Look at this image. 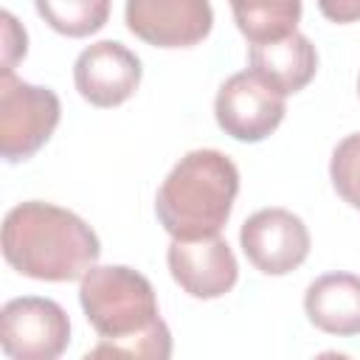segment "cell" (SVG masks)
<instances>
[{"instance_id": "8992f818", "label": "cell", "mask_w": 360, "mask_h": 360, "mask_svg": "<svg viewBox=\"0 0 360 360\" xmlns=\"http://www.w3.org/2000/svg\"><path fill=\"white\" fill-rule=\"evenodd\" d=\"M287 112L284 96L264 84L253 70L233 73L214 98V115L225 135L242 143H259L281 124Z\"/></svg>"}, {"instance_id": "ba28073f", "label": "cell", "mask_w": 360, "mask_h": 360, "mask_svg": "<svg viewBox=\"0 0 360 360\" xmlns=\"http://www.w3.org/2000/svg\"><path fill=\"white\" fill-rule=\"evenodd\" d=\"M127 28L155 48H191L211 34L208 0H127Z\"/></svg>"}, {"instance_id": "5b68a950", "label": "cell", "mask_w": 360, "mask_h": 360, "mask_svg": "<svg viewBox=\"0 0 360 360\" xmlns=\"http://www.w3.org/2000/svg\"><path fill=\"white\" fill-rule=\"evenodd\" d=\"M70 343V318L53 298L22 295L0 309V346L11 360H56Z\"/></svg>"}, {"instance_id": "8fae6325", "label": "cell", "mask_w": 360, "mask_h": 360, "mask_svg": "<svg viewBox=\"0 0 360 360\" xmlns=\"http://www.w3.org/2000/svg\"><path fill=\"white\" fill-rule=\"evenodd\" d=\"M248 62H250V70L281 96H292L304 90L318 73V51L298 31L281 39L250 42Z\"/></svg>"}, {"instance_id": "7c38bea8", "label": "cell", "mask_w": 360, "mask_h": 360, "mask_svg": "<svg viewBox=\"0 0 360 360\" xmlns=\"http://www.w3.org/2000/svg\"><path fill=\"white\" fill-rule=\"evenodd\" d=\"M304 312L326 335H360V276L323 273L304 292Z\"/></svg>"}, {"instance_id": "7a4b0ae2", "label": "cell", "mask_w": 360, "mask_h": 360, "mask_svg": "<svg viewBox=\"0 0 360 360\" xmlns=\"http://www.w3.org/2000/svg\"><path fill=\"white\" fill-rule=\"evenodd\" d=\"M6 262L37 281H76L101 256L96 231L73 211L28 200L3 219Z\"/></svg>"}, {"instance_id": "e0dca14e", "label": "cell", "mask_w": 360, "mask_h": 360, "mask_svg": "<svg viewBox=\"0 0 360 360\" xmlns=\"http://www.w3.org/2000/svg\"><path fill=\"white\" fill-rule=\"evenodd\" d=\"M318 8L329 22H360V0H318Z\"/></svg>"}, {"instance_id": "6da1fadb", "label": "cell", "mask_w": 360, "mask_h": 360, "mask_svg": "<svg viewBox=\"0 0 360 360\" xmlns=\"http://www.w3.org/2000/svg\"><path fill=\"white\" fill-rule=\"evenodd\" d=\"M82 309L101 338L87 357H143L166 360L172 332L160 318L152 281L127 264H93L79 284Z\"/></svg>"}, {"instance_id": "30bf717a", "label": "cell", "mask_w": 360, "mask_h": 360, "mask_svg": "<svg viewBox=\"0 0 360 360\" xmlns=\"http://www.w3.org/2000/svg\"><path fill=\"white\" fill-rule=\"evenodd\" d=\"M166 264L177 287L191 298L202 301L231 292L239 278L236 256L222 236L172 239L166 250Z\"/></svg>"}, {"instance_id": "277c9868", "label": "cell", "mask_w": 360, "mask_h": 360, "mask_svg": "<svg viewBox=\"0 0 360 360\" xmlns=\"http://www.w3.org/2000/svg\"><path fill=\"white\" fill-rule=\"evenodd\" d=\"M62 104L51 87H39L14 76L0 73V155L6 163L34 158L53 129L59 127Z\"/></svg>"}, {"instance_id": "52a82bcc", "label": "cell", "mask_w": 360, "mask_h": 360, "mask_svg": "<svg viewBox=\"0 0 360 360\" xmlns=\"http://www.w3.org/2000/svg\"><path fill=\"white\" fill-rule=\"evenodd\" d=\"M239 245L248 262L264 276H287L309 256V231L287 208H262L242 222Z\"/></svg>"}, {"instance_id": "9a60e30c", "label": "cell", "mask_w": 360, "mask_h": 360, "mask_svg": "<svg viewBox=\"0 0 360 360\" xmlns=\"http://www.w3.org/2000/svg\"><path fill=\"white\" fill-rule=\"evenodd\" d=\"M329 180L343 202L360 211V132L346 135L329 160Z\"/></svg>"}, {"instance_id": "9c48e42d", "label": "cell", "mask_w": 360, "mask_h": 360, "mask_svg": "<svg viewBox=\"0 0 360 360\" xmlns=\"http://www.w3.org/2000/svg\"><path fill=\"white\" fill-rule=\"evenodd\" d=\"M141 76V59L115 39H98L87 45L73 62V82L79 96L101 110L118 107L132 98Z\"/></svg>"}, {"instance_id": "3957f363", "label": "cell", "mask_w": 360, "mask_h": 360, "mask_svg": "<svg viewBox=\"0 0 360 360\" xmlns=\"http://www.w3.org/2000/svg\"><path fill=\"white\" fill-rule=\"evenodd\" d=\"M239 194V169L219 149L183 155L155 197V214L172 239L219 236Z\"/></svg>"}, {"instance_id": "4fadbf2b", "label": "cell", "mask_w": 360, "mask_h": 360, "mask_svg": "<svg viewBox=\"0 0 360 360\" xmlns=\"http://www.w3.org/2000/svg\"><path fill=\"white\" fill-rule=\"evenodd\" d=\"M236 28L250 42L281 39L301 20V0H228Z\"/></svg>"}, {"instance_id": "5bb4252c", "label": "cell", "mask_w": 360, "mask_h": 360, "mask_svg": "<svg viewBox=\"0 0 360 360\" xmlns=\"http://www.w3.org/2000/svg\"><path fill=\"white\" fill-rule=\"evenodd\" d=\"M112 0H34L39 17L59 34L82 39L104 28Z\"/></svg>"}, {"instance_id": "2e32d148", "label": "cell", "mask_w": 360, "mask_h": 360, "mask_svg": "<svg viewBox=\"0 0 360 360\" xmlns=\"http://www.w3.org/2000/svg\"><path fill=\"white\" fill-rule=\"evenodd\" d=\"M0 20H3V70H14V65L28 51V37L11 11H3Z\"/></svg>"}, {"instance_id": "ac0fdd59", "label": "cell", "mask_w": 360, "mask_h": 360, "mask_svg": "<svg viewBox=\"0 0 360 360\" xmlns=\"http://www.w3.org/2000/svg\"><path fill=\"white\" fill-rule=\"evenodd\" d=\"M357 96H360V76H357Z\"/></svg>"}]
</instances>
